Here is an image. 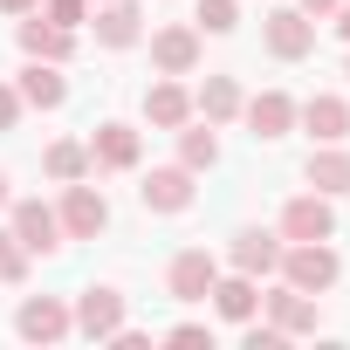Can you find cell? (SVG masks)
I'll return each instance as SVG.
<instances>
[{
  "mask_svg": "<svg viewBox=\"0 0 350 350\" xmlns=\"http://www.w3.org/2000/svg\"><path fill=\"white\" fill-rule=\"evenodd\" d=\"M83 14H90V0H49V21L55 28H76Z\"/></svg>",
  "mask_w": 350,
  "mask_h": 350,
  "instance_id": "cell-27",
  "label": "cell"
},
{
  "mask_svg": "<svg viewBox=\"0 0 350 350\" xmlns=\"http://www.w3.org/2000/svg\"><path fill=\"white\" fill-rule=\"evenodd\" d=\"M336 8V0H302V14H329Z\"/></svg>",
  "mask_w": 350,
  "mask_h": 350,
  "instance_id": "cell-29",
  "label": "cell"
},
{
  "mask_svg": "<svg viewBox=\"0 0 350 350\" xmlns=\"http://www.w3.org/2000/svg\"><path fill=\"white\" fill-rule=\"evenodd\" d=\"M14 241H21L28 254H55V247H62V213H49L42 200H21V206H14Z\"/></svg>",
  "mask_w": 350,
  "mask_h": 350,
  "instance_id": "cell-4",
  "label": "cell"
},
{
  "mask_svg": "<svg viewBox=\"0 0 350 350\" xmlns=\"http://www.w3.org/2000/svg\"><path fill=\"white\" fill-rule=\"evenodd\" d=\"M90 158L110 165V172H131V165H137V131H131V124H103V131L90 137Z\"/></svg>",
  "mask_w": 350,
  "mask_h": 350,
  "instance_id": "cell-12",
  "label": "cell"
},
{
  "mask_svg": "<svg viewBox=\"0 0 350 350\" xmlns=\"http://www.w3.org/2000/svg\"><path fill=\"white\" fill-rule=\"evenodd\" d=\"M21 49L42 55V62H62V55H69V28H55V21H21Z\"/></svg>",
  "mask_w": 350,
  "mask_h": 350,
  "instance_id": "cell-20",
  "label": "cell"
},
{
  "mask_svg": "<svg viewBox=\"0 0 350 350\" xmlns=\"http://www.w3.org/2000/svg\"><path fill=\"white\" fill-rule=\"evenodd\" d=\"M110 227V206H103V193L96 186H69V200H62V234H76V241H96Z\"/></svg>",
  "mask_w": 350,
  "mask_h": 350,
  "instance_id": "cell-6",
  "label": "cell"
},
{
  "mask_svg": "<svg viewBox=\"0 0 350 350\" xmlns=\"http://www.w3.org/2000/svg\"><path fill=\"white\" fill-rule=\"evenodd\" d=\"M0 206H8V179H0Z\"/></svg>",
  "mask_w": 350,
  "mask_h": 350,
  "instance_id": "cell-32",
  "label": "cell"
},
{
  "mask_svg": "<svg viewBox=\"0 0 350 350\" xmlns=\"http://www.w3.org/2000/svg\"><path fill=\"white\" fill-rule=\"evenodd\" d=\"M137 200H144L151 213H186V206H193V172H186V165H165V172H151V179L137 186Z\"/></svg>",
  "mask_w": 350,
  "mask_h": 350,
  "instance_id": "cell-5",
  "label": "cell"
},
{
  "mask_svg": "<svg viewBox=\"0 0 350 350\" xmlns=\"http://www.w3.org/2000/svg\"><path fill=\"white\" fill-rule=\"evenodd\" d=\"M49 179H83V172H90V151L83 144H49Z\"/></svg>",
  "mask_w": 350,
  "mask_h": 350,
  "instance_id": "cell-23",
  "label": "cell"
},
{
  "mask_svg": "<svg viewBox=\"0 0 350 350\" xmlns=\"http://www.w3.org/2000/svg\"><path fill=\"white\" fill-rule=\"evenodd\" d=\"M62 96H69V83H62V76H55L42 55H35V62L21 69V103H35V110H55Z\"/></svg>",
  "mask_w": 350,
  "mask_h": 350,
  "instance_id": "cell-14",
  "label": "cell"
},
{
  "mask_svg": "<svg viewBox=\"0 0 350 350\" xmlns=\"http://www.w3.org/2000/svg\"><path fill=\"white\" fill-rule=\"evenodd\" d=\"M0 8H8V14H28V8H35V0H0Z\"/></svg>",
  "mask_w": 350,
  "mask_h": 350,
  "instance_id": "cell-30",
  "label": "cell"
},
{
  "mask_svg": "<svg viewBox=\"0 0 350 350\" xmlns=\"http://www.w3.org/2000/svg\"><path fill=\"white\" fill-rule=\"evenodd\" d=\"M14 117H21V90L0 83V131H14Z\"/></svg>",
  "mask_w": 350,
  "mask_h": 350,
  "instance_id": "cell-28",
  "label": "cell"
},
{
  "mask_svg": "<svg viewBox=\"0 0 350 350\" xmlns=\"http://www.w3.org/2000/svg\"><path fill=\"white\" fill-rule=\"evenodd\" d=\"M282 275H288V288H302V295H323V288H336L343 261H336L323 241H295V247L282 254Z\"/></svg>",
  "mask_w": 350,
  "mask_h": 350,
  "instance_id": "cell-1",
  "label": "cell"
},
{
  "mask_svg": "<svg viewBox=\"0 0 350 350\" xmlns=\"http://www.w3.org/2000/svg\"><path fill=\"white\" fill-rule=\"evenodd\" d=\"M302 124H309V137L336 144V137H350V103L343 96H309L302 103Z\"/></svg>",
  "mask_w": 350,
  "mask_h": 350,
  "instance_id": "cell-11",
  "label": "cell"
},
{
  "mask_svg": "<svg viewBox=\"0 0 350 350\" xmlns=\"http://www.w3.org/2000/svg\"><path fill=\"white\" fill-rule=\"evenodd\" d=\"M309 186L316 193H350V151H316L309 158Z\"/></svg>",
  "mask_w": 350,
  "mask_h": 350,
  "instance_id": "cell-21",
  "label": "cell"
},
{
  "mask_svg": "<svg viewBox=\"0 0 350 350\" xmlns=\"http://www.w3.org/2000/svg\"><path fill=\"white\" fill-rule=\"evenodd\" d=\"M144 117H151L158 131H179V124L193 117V96H186L179 83H158V90H144Z\"/></svg>",
  "mask_w": 350,
  "mask_h": 350,
  "instance_id": "cell-13",
  "label": "cell"
},
{
  "mask_svg": "<svg viewBox=\"0 0 350 350\" xmlns=\"http://www.w3.org/2000/svg\"><path fill=\"white\" fill-rule=\"evenodd\" d=\"M282 234H288V241H329V234H336L329 193H295V200L282 206Z\"/></svg>",
  "mask_w": 350,
  "mask_h": 350,
  "instance_id": "cell-2",
  "label": "cell"
},
{
  "mask_svg": "<svg viewBox=\"0 0 350 350\" xmlns=\"http://www.w3.org/2000/svg\"><path fill=\"white\" fill-rule=\"evenodd\" d=\"M200 110H206V124H227V117L241 110V83H234V76H206V90H200Z\"/></svg>",
  "mask_w": 350,
  "mask_h": 350,
  "instance_id": "cell-22",
  "label": "cell"
},
{
  "mask_svg": "<svg viewBox=\"0 0 350 350\" xmlns=\"http://www.w3.org/2000/svg\"><path fill=\"white\" fill-rule=\"evenodd\" d=\"M247 124H254V137H282V131L295 124V103H288L282 90H261V96L247 103Z\"/></svg>",
  "mask_w": 350,
  "mask_h": 350,
  "instance_id": "cell-15",
  "label": "cell"
},
{
  "mask_svg": "<svg viewBox=\"0 0 350 350\" xmlns=\"http://www.w3.org/2000/svg\"><path fill=\"white\" fill-rule=\"evenodd\" d=\"M336 8H343V21H336V28H343V35H350V0H336Z\"/></svg>",
  "mask_w": 350,
  "mask_h": 350,
  "instance_id": "cell-31",
  "label": "cell"
},
{
  "mask_svg": "<svg viewBox=\"0 0 350 350\" xmlns=\"http://www.w3.org/2000/svg\"><path fill=\"white\" fill-rule=\"evenodd\" d=\"M76 329H83V336H117V329H124V295H117V288H83Z\"/></svg>",
  "mask_w": 350,
  "mask_h": 350,
  "instance_id": "cell-8",
  "label": "cell"
},
{
  "mask_svg": "<svg viewBox=\"0 0 350 350\" xmlns=\"http://www.w3.org/2000/svg\"><path fill=\"white\" fill-rule=\"evenodd\" d=\"M213 282H220V268H213L206 247H186L179 261H172V295H179V302H206Z\"/></svg>",
  "mask_w": 350,
  "mask_h": 350,
  "instance_id": "cell-9",
  "label": "cell"
},
{
  "mask_svg": "<svg viewBox=\"0 0 350 350\" xmlns=\"http://www.w3.org/2000/svg\"><path fill=\"white\" fill-rule=\"evenodd\" d=\"M268 49H275L282 62H302V55L316 49V21H309L302 8H275V14H268Z\"/></svg>",
  "mask_w": 350,
  "mask_h": 350,
  "instance_id": "cell-3",
  "label": "cell"
},
{
  "mask_svg": "<svg viewBox=\"0 0 350 350\" xmlns=\"http://www.w3.org/2000/svg\"><path fill=\"white\" fill-rule=\"evenodd\" d=\"M234 268H241V275H268V268H282V241L261 234V227L241 234V241H234Z\"/></svg>",
  "mask_w": 350,
  "mask_h": 350,
  "instance_id": "cell-16",
  "label": "cell"
},
{
  "mask_svg": "<svg viewBox=\"0 0 350 350\" xmlns=\"http://www.w3.org/2000/svg\"><path fill=\"white\" fill-rule=\"evenodd\" d=\"M268 316H275V329H282V336H288V329H316V302H309L302 288L268 295Z\"/></svg>",
  "mask_w": 350,
  "mask_h": 350,
  "instance_id": "cell-19",
  "label": "cell"
},
{
  "mask_svg": "<svg viewBox=\"0 0 350 350\" xmlns=\"http://www.w3.org/2000/svg\"><path fill=\"white\" fill-rule=\"evenodd\" d=\"M206 295H213V309H220L227 323H247V316L261 309V295H254V275H234V282H213Z\"/></svg>",
  "mask_w": 350,
  "mask_h": 350,
  "instance_id": "cell-17",
  "label": "cell"
},
{
  "mask_svg": "<svg viewBox=\"0 0 350 350\" xmlns=\"http://www.w3.org/2000/svg\"><path fill=\"white\" fill-rule=\"evenodd\" d=\"M69 323H76V316H69L55 295H28L21 316H14V329H21L28 343H55V336H69Z\"/></svg>",
  "mask_w": 350,
  "mask_h": 350,
  "instance_id": "cell-7",
  "label": "cell"
},
{
  "mask_svg": "<svg viewBox=\"0 0 350 350\" xmlns=\"http://www.w3.org/2000/svg\"><path fill=\"white\" fill-rule=\"evenodd\" d=\"M96 42H103V49H131V42H137V8H131V0H103Z\"/></svg>",
  "mask_w": 350,
  "mask_h": 350,
  "instance_id": "cell-18",
  "label": "cell"
},
{
  "mask_svg": "<svg viewBox=\"0 0 350 350\" xmlns=\"http://www.w3.org/2000/svg\"><path fill=\"white\" fill-rule=\"evenodd\" d=\"M21 275H28V247L14 234H0V282H21Z\"/></svg>",
  "mask_w": 350,
  "mask_h": 350,
  "instance_id": "cell-25",
  "label": "cell"
},
{
  "mask_svg": "<svg viewBox=\"0 0 350 350\" xmlns=\"http://www.w3.org/2000/svg\"><path fill=\"white\" fill-rule=\"evenodd\" d=\"M179 158H186V172H206V165L220 158V137H213V131H186V137H179Z\"/></svg>",
  "mask_w": 350,
  "mask_h": 350,
  "instance_id": "cell-24",
  "label": "cell"
},
{
  "mask_svg": "<svg viewBox=\"0 0 350 350\" xmlns=\"http://www.w3.org/2000/svg\"><path fill=\"white\" fill-rule=\"evenodd\" d=\"M151 62H158L165 76H186V69L200 62V28H165V35H151Z\"/></svg>",
  "mask_w": 350,
  "mask_h": 350,
  "instance_id": "cell-10",
  "label": "cell"
},
{
  "mask_svg": "<svg viewBox=\"0 0 350 350\" xmlns=\"http://www.w3.org/2000/svg\"><path fill=\"white\" fill-rule=\"evenodd\" d=\"M200 28L206 35H227L234 28V0H200Z\"/></svg>",
  "mask_w": 350,
  "mask_h": 350,
  "instance_id": "cell-26",
  "label": "cell"
}]
</instances>
